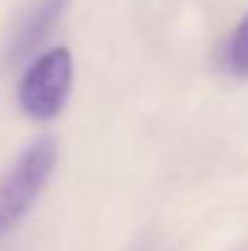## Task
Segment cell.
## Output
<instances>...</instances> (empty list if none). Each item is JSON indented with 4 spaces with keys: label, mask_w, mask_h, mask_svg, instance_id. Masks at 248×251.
Returning <instances> with one entry per match:
<instances>
[{
    "label": "cell",
    "mask_w": 248,
    "mask_h": 251,
    "mask_svg": "<svg viewBox=\"0 0 248 251\" xmlns=\"http://www.w3.org/2000/svg\"><path fill=\"white\" fill-rule=\"evenodd\" d=\"M73 85V56L68 47H56L37 56L17 88V102L22 112L37 122L56 120L71 95Z\"/></svg>",
    "instance_id": "2"
},
{
    "label": "cell",
    "mask_w": 248,
    "mask_h": 251,
    "mask_svg": "<svg viewBox=\"0 0 248 251\" xmlns=\"http://www.w3.org/2000/svg\"><path fill=\"white\" fill-rule=\"evenodd\" d=\"M222 66L234 78H248V12L236 22L222 49Z\"/></svg>",
    "instance_id": "4"
},
{
    "label": "cell",
    "mask_w": 248,
    "mask_h": 251,
    "mask_svg": "<svg viewBox=\"0 0 248 251\" xmlns=\"http://www.w3.org/2000/svg\"><path fill=\"white\" fill-rule=\"evenodd\" d=\"M71 0H34L17 20L5 47V64L15 66L29 59L59 27Z\"/></svg>",
    "instance_id": "3"
},
{
    "label": "cell",
    "mask_w": 248,
    "mask_h": 251,
    "mask_svg": "<svg viewBox=\"0 0 248 251\" xmlns=\"http://www.w3.org/2000/svg\"><path fill=\"white\" fill-rule=\"evenodd\" d=\"M59 161V142L51 134L37 137L0 178V242L29 215Z\"/></svg>",
    "instance_id": "1"
}]
</instances>
